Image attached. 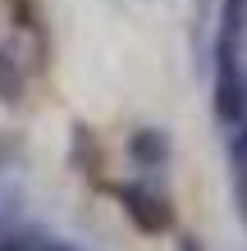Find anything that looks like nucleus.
I'll list each match as a JSON object with an SVG mask.
<instances>
[{"label":"nucleus","mask_w":247,"mask_h":251,"mask_svg":"<svg viewBox=\"0 0 247 251\" xmlns=\"http://www.w3.org/2000/svg\"><path fill=\"white\" fill-rule=\"evenodd\" d=\"M128 155H133L137 165L156 169V165H165V155H169V142H165L156 128H137L133 137H128Z\"/></svg>","instance_id":"nucleus-3"},{"label":"nucleus","mask_w":247,"mask_h":251,"mask_svg":"<svg viewBox=\"0 0 247 251\" xmlns=\"http://www.w3.org/2000/svg\"><path fill=\"white\" fill-rule=\"evenodd\" d=\"M32 92V64L19 60V50L0 41V100L5 105H23Z\"/></svg>","instance_id":"nucleus-2"},{"label":"nucleus","mask_w":247,"mask_h":251,"mask_svg":"<svg viewBox=\"0 0 247 251\" xmlns=\"http://www.w3.org/2000/svg\"><path fill=\"white\" fill-rule=\"evenodd\" d=\"M114 197L124 201V210H128V219H133L137 228L161 233V228L169 224V205H165V197H156L151 187H142V183H119V187H114Z\"/></svg>","instance_id":"nucleus-1"}]
</instances>
